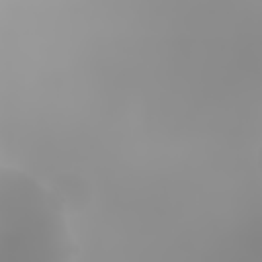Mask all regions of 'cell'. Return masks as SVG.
I'll return each mask as SVG.
<instances>
[{"label":"cell","instance_id":"1","mask_svg":"<svg viewBox=\"0 0 262 262\" xmlns=\"http://www.w3.org/2000/svg\"><path fill=\"white\" fill-rule=\"evenodd\" d=\"M63 209L31 174L0 166V262H72Z\"/></svg>","mask_w":262,"mask_h":262},{"label":"cell","instance_id":"2","mask_svg":"<svg viewBox=\"0 0 262 262\" xmlns=\"http://www.w3.org/2000/svg\"><path fill=\"white\" fill-rule=\"evenodd\" d=\"M82 188H84V178L66 174V176H61V178H57L53 182L49 192L53 194V199L59 203V207L63 211L66 209L76 211V209H80L88 201V192H84Z\"/></svg>","mask_w":262,"mask_h":262}]
</instances>
